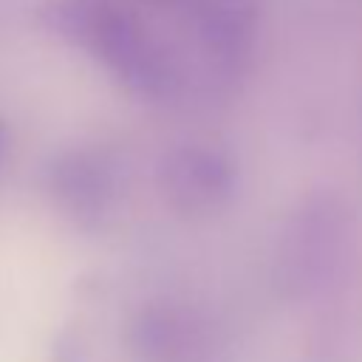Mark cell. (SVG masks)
<instances>
[{
  "label": "cell",
  "instance_id": "1",
  "mask_svg": "<svg viewBox=\"0 0 362 362\" xmlns=\"http://www.w3.org/2000/svg\"><path fill=\"white\" fill-rule=\"evenodd\" d=\"M359 229L354 209L328 189L305 195L277 238L274 272L294 305L314 311L359 291Z\"/></svg>",
  "mask_w": 362,
  "mask_h": 362
},
{
  "label": "cell",
  "instance_id": "2",
  "mask_svg": "<svg viewBox=\"0 0 362 362\" xmlns=\"http://www.w3.org/2000/svg\"><path fill=\"white\" fill-rule=\"evenodd\" d=\"M48 17L54 31L85 48L136 96L164 102L178 93L175 62L127 8L110 0H65Z\"/></svg>",
  "mask_w": 362,
  "mask_h": 362
},
{
  "label": "cell",
  "instance_id": "3",
  "mask_svg": "<svg viewBox=\"0 0 362 362\" xmlns=\"http://www.w3.org/2000/svg\"><path fill=\"white\" fill-rule=\"evenodd\" d=\"M127 164L105 147H71L48 158L42 187L51 204L79 229H105L127 198Z\"/></svg>",
  "mask_w": 362,
  "mask_h": 362
},
{
  "label": "cell",
  "instance_id": "4",
  "mask_svg": "<svg viewBox=\"0 0 362 362\" xmlns=\"http://www.w3.org/2000/svg\"><path fill=\"white\" fill-rule=\"evenodd\" d=\"M124 342L133 362H235L226 328L204 308L175 300L139 308Z\"/></svg>",
  "mask_w": 362,
  "mask_h": 362
},
{
  "label": "cell",
  "instance_id": "5",
  "mask_svg": "<svg viewBox=\"0 0 362 362\" xmlns=\"http://www.w3.org/2000/svg\"><path fill=\"white\" fill-rule=\"evenodd\" d=\"M240 187L235 158L209 144L173 147L158 164L164 204L181 218H212L223 212Z\"/></svg>",
  "mask_w": 362,
  "mask_h": 362
},
{
  "label": "cell",
  "instance_id": "6",
  "mask_svg": "<svg viewBox=\"0 0 362 362\" xmlns=\"http://www.w3.org/2000/svg\"><path fill=\"white\" fill-rule=\"evenodd\" d=\"M51 362H88V351H85V342L79 339L76 331L65 328L54 337V345H51Z\"/></svg>",
  "mask_w": 362,
  "mask_h": 362
},
{
  "label": "cell",
  "instance_id": "7",
  "mask_svg": "<svg viewBox=\"0 0 362 362\" xmlns=\"http://www.w3.org/2000/svg\"><path fill=\"white\" fill-rule=\"evenodd\" d=\"M6 144H8V127L0 119V164H3V156H6Z\"/></svg>",
  "mask_w": 362,
  "mask_h": 362
}]
</instances>
